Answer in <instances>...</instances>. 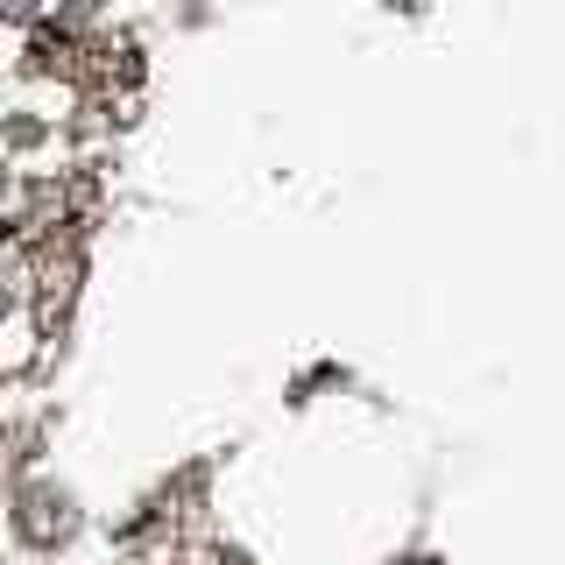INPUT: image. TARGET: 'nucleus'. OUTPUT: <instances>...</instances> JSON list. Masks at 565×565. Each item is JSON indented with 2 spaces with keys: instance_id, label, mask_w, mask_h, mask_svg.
Instances as JSON below:
<instances>
[{
  "instance_id": "nucleus-1",
  "label": "nucleus",
  "mask_w": 565,
  "mask_h": 565,
  "mask_svg": "<svg viewBox=\"0 0 565 565\" xmlns=\"http://www.w3.org/2000/svg\"><path fill=\"white\" fill-rule=\"evenodd\" d=\"M0 565H8V558H0Z\"/></svg>"
}]
</instances>
